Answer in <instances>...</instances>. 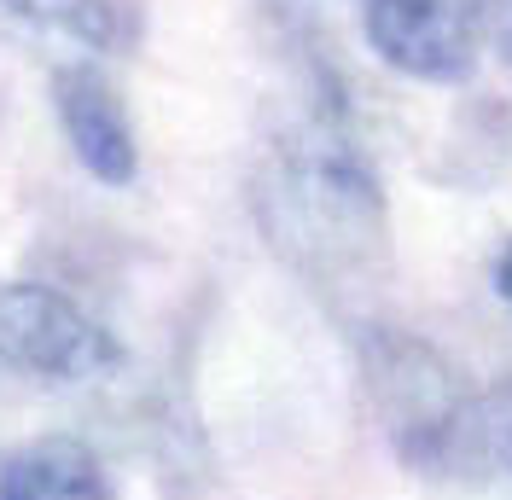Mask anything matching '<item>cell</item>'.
<instances>
[{"instance_id":"obj_5","label":"cell","mask_w":512,"mask_h":500,"mask_svg":"<svg viewBox=\"0 0 512 500\" xmlns=\"http://www.w3.org/2000/svg\"><path fill=\"white\" fill-rule=\"evenodd\" d=\"M53 99H59V123L76 163L105 187H128L140 175V146H134L128 111L123 99L111 94V82L94 76L88 64H64L53 76Z\"/></svg>"},{"instance_id":"obj_6","label":"cell","mask_w":512,"mask_h":500,"mask_svg":"<svg viewBox=\"0 0 512 500\" xmlns=\"http://www.w3.org/2000/svg\"><path fill=\"white\" fill-rule=\"evenodd\" d=\"M0 500H111V489L88 442L41 437L0 460Z\"/></svg>"},{"instance_id":"obj_10","label":"cell","mask_w":512,"mask_h":500,"mask_svg":"<svg viewBox=\"0 0 512 500\" xmlns=\"http://www.w3.org/2000/svg\"><path fill=\"white\" fill-rule=\"evenodd\" d=\"M507 454H512V419H507Z\"/></svg>"},{"instance_id":"obj_3","label":"cell","mask_w":512,"mask_h":500,"mask_svg":"<svg viewBox=\"0 0 512 500\" xmlns=\"http://www.w3.org/2000/svg\"><path fill=\"white\" fill-rule=\"evenodd\" d=\"M361 24L390 70L414 82H460L478 64L489 0H367Z\"/></svg>"},{"instance_id":"obj_2","label":"cell","mask_w":512,"mask_h":500,"mask_svg":"<svg viewBox=\"0 0 512 500\" xmlns=\"http://www.w3.org/2000/svg\"><path fill=\"white\" fill-rule=\"evenodd\" d=\"M0 361L30 378L82 384L117 367V344L94 314H82L53 285L6 280L0 285Z\"/></svg>"},{"instance_id":"obj_7","label":"cell","mask_w":512,"mask_h":500,"mask_svg":"<svg viewBox=\"0 0 512 500\" xmlns=\"http://www.w3.org/2000/svg\"><path fill=\"white\" fill-rule=\"evenodd\" d=\"M0 24L18 35L64 41L76 53H111L128 35L117 0H0Z\"/></svg>"},{"instance_id":"obj_8","label":"cell","mask_w":512,"mask_h":500,"mask_svg":"<svg viewBox=\"0 0 512 500\" xmlns=\"http://www.w3.org/2000/svg\"><path fill=\"white\" fill-rule=\"evenodd\" d=\"M495 291H501V297L512 303V245L501 250V262H495Z\"/></svg>"},{"instance_id":"obj_4","label":"cell","mask_w":512,"mask_h":500,"mask_svg":"<svg viewBox=\"0 0 512 500\" xmlns=\"http://www.w3.org/2000/svg\"><path fill=\"white\" fill-rule=\"evenodd\" d=\"M373 396H379V413L390 425V437H396V448L419 466H437L443 448L460 437L466 402H460L448 367L431 349L384 344L373 355Z\"/></svg>"},{"instance_id":"obj_9","label":"cell","mask_w":512,"mask_h":500,"mask_svg":"<svg viewBox=\"0 0 512 500\" xmlns=\"http://www.w3.org/2000/svg\"><path fill=\"white\" fill-rule=\"evenodd\" d=\"M501 53H507V64H512V12H507V24H501Z\"/></svg>"},{"instance_id":"obj_1","label":"cell","mask_w":512,"mask_h":500,"mask_svg":"<svg viewBox=\"0 0 512 500\" xmlns=\"http://www.w3.org/2000/svg\"><path fill=\"white\" fill-rule=\"evenodd\" d=\"M256 204H262V227L274 233V245L320 280L355 268L384 233L379 181L367 175L350 140L326 123L291 134L274 152V169L256 192Z\"/></svg>"}]
</instances>
